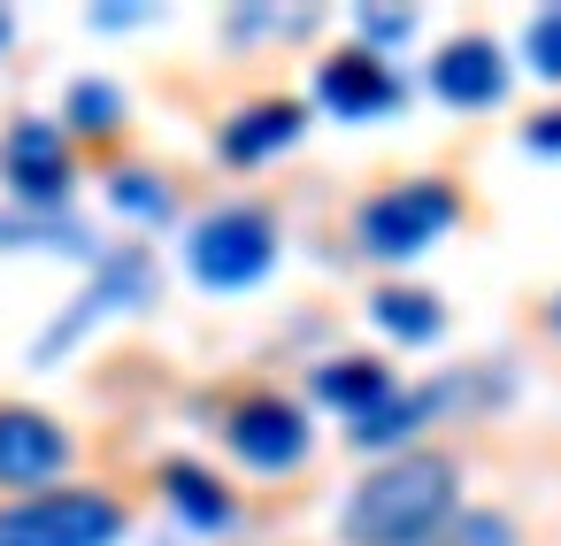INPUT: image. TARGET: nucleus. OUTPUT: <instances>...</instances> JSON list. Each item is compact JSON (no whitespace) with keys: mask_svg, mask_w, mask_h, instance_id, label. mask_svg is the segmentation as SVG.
<instances>
[{"mask_svg":"<svg viewBox=\"0 0 561 546\" xmlns=\"http://www.w3.org/2000/svg\"><path fill=\"white\" fill-rule=\"evenodd\" d=\"M385 393H400V385H392V369H385L377 354H331V362L316 369V400L346 408V423H354L362 408H377Z\"/></svg>","mask_w":561,"mask_h":546,"instance_id":"13","label":"nucleus"},{"mask_svg":"<svg viewBox=\"0 0 561 546\" xmlns=\"http://www.w3.org/2000/svg\"><path fill=\"white\" fill-rule=\"evenodd\" d=\"M369 316H377V331H392V339H408V346H423V339L446 331V308H438L431 293H415V285H385V293L369 300Z\"/></svg>","mask_w":561,"mask_h":546,"instance_id":"16","label":"nucleus"},{"mask_svg":"<svg viewBox=\"0 0 561 546\" xmlns=\"http://www.w3.org/2000/svg\"><path fill=\"white\" fill-rule=\"evenodd\" d=\"M185 262H193V277H201L208 293H239V285L270 277V262H277V224H270V208H254V201L208 208V216L185 231Z\"/></svg>","mask_w":561,"mask_h":546,"instance_id":"3","label":"nucleus"},{"mask_svg":"<svg viewBox=\"0 0 561 546\" xmlns=\"http://www.w3.org/2000/svg\"><path fill=\"white\" fill-rule=\"evenodd\" d=\"M431 93L454 101V109H492V101L507 93V55H500L484 32H461V39H446L438 62H431Z\"/></svg>","mask_w":561,"mask_h":546,"instance_id":"10","label":"nucleus"},{"mask_svg":"<svg viewBox=\"0 0 561 546\" xmlns=\"http://www.w3.org/2000/svg\"><path fill=\"white\" fill-rule=\"evenodd\" d=\"M70 469V431L39 408H0V485H47Z\"/></svg>","mask_w":561,"mask_h":546,"instance_id":"9","label":"nucleus"},{"mask_svg":"<svg viewBox=\"0 0 561 546\" xmlns=\"http://www.w3.org/2000/svg\"><path fill=\"white\" fill-rule=\"evenodd\" d=\"M0 47H9V16H0Z\"/></svg>","mask_w":561,"mask_h":546,"instance_id":"24","label":"nucleus"},{"mask_svg":"<svg viewBox=\"0 0 561 546\" xmlns=\"http://www.w3.org/2000/svg\"><path fill=\"white\" fill-rule=\"evenodd\" d=\"M523 62L561 86V9H538V16L523 24Z\"/></svg>","mask_w":561,"mask_h":546,"instance_id":"20","label":"nucleus"},{"mask_svg":"<svg viewBox=\"0 0 561 546\" xmlns=\"http://www.w3.org/2000/svg\"><path fill=\"white\" fill-rule=\"evenodd\" d=\"M108 201H116L124 216H147V224L170 216V185H162L154 170H116V178H108Z\"/></svg>","mask_w":561,"mask_h":546,"instance_id":"18","label":"nucleus"},{"mask_svg":"<svg viewBox=\"0 0 561 546\" xmlns=\"http://www.w3.org/2000/svg\"><path fill=\"white\" fill-rule=\"evenodd\" d=\"M523 147H530V155H561V109H538V116L523 124Z\"/></svg>","mask_w":561,"mask_h":546,"instance_id":"22","label":"nucleus"},{"mask_svg":"<svg viewBox=\"0 0 561 546\" xmlns=\"http://www.w3.org/2000/svg\"><path fill=\"white\" fill-rule=\"evenodd\" d=\"M431 546H515V523H507L500 508H469V515H454Z\"/></svg>","mask_w":561,"mask_h":546,"instance_id":"19","label":"nucleus"},{"mask_svg":"<svg viewBox=\"0 0 561 546\" xmlns=\"http://www.w3.org/2000/svg\"><path fill=\"white\" fill-rule=\"evenodd\" d=\"M147 293H154V262H147V247H108V254L93 262V285H85V293H78V300H70V308H62V316L39 331V346H32V354H39V362L70 354V346H78V339H85L101 316L139 308Z\"/></svg>","mask_w":561,"mask_h":546,"instance_id":"5","label":"nucleus"},{"mask_svg":"<svg viewBox=\"0 0 561 546\" xmlns=\"http://www.w3.org/2000/svg\"><path fill=\"white\" fill-rule=\"evenodd\" d=\"M0 247H55V254H85L101 262L108 247H93V231L62 208H0Z\"/></svg>","mask_w":561,"mask_h":546,"instance_id":"14","label":"nucleus"},{"mask_svg":"<svg viewBox=\"0 0 561 546\" xmlns=\"http://www.w3.org/2000/svg\"><path fill=\"white\" fill-rule=\"evenodd\" d=\"M62 116H70L85 139H108V132L124 124V86H108V78H78L70 101H62Z\"/></svg>","mask_w":561,"mask_h":546,"instance_id":"17","label":"nucleus"},{"mask_svg":"<svg viewBox=\"0 0 561 546\" xmlns=\"http://www.w3.org/2000/svg\"><path fill=\"white\" fill-rule=\"evenodd\" d=\"M162 492H170V508L185 515V523H201V531H224L239 508H231V492H224V477H208L201 462H162Z\"/></svg>","mask_w":561,"mask_h":546,"instance_id":"15","label":"nucleus"},{"mask_svg":"<svg viewBox=\"0 0 561 546\" xmlns=\"http://www.w3.org/2000/svg\"><path fill=\"white\" fill-rule=\"evenodd\" d=\"M0 178H9L16 208H62L70 201V139L62 124H9V139H0Z\"/></svg>","mask_w":561,"mask_h":546,"instance_id":"8","label":"nucleus"},{"mask_svg":"<svg viewBox=\"0 0 561 546\" xmlns=\"http://www.w3.org/2000/svg\"><path fill=\"white\" fill-rule=\"evenodd\" d=\"M300 132H308V109H300V101H285V93H270V101H247V109L216 132V155H224L231 170H254V162L285 155Z\"/></svg>","mask_w":561,"mask_h":546,"instance_id":"11","label":"nucleus"},{"mask_svg":"<svg viewBox=\"0 0 561 546\" xmlns=\"http://www.w3.org/2000/svg\"><path fill=\"white\" fill-rule=\"evenodd\" d=\"M124 538V500L93 485H55L0 508V546H116Z\"/></svg>","mask_w":561,"mask_h":546,"instance_id":"4","label":"nucleus"},{"mask_svg":"<svg viewBox=\"0 0 561 546\" xmlns=\"http://www.w3.org/2000/svg\"><path fill=\"white\" fill-rule=\"evenodd\" d=\"M546 323H553V331H561V300H553V308H546Z\"/></svg>","mask_w":561,"mask_h":546,"instance_id":"23","label":"nucleus"},{"mask_svg":"<svg viewBox=\"0 0 561 546\" xmlns=\"http://www.w3.org/2000/svg\"><path fill=\"white\" fill-rule=\"evenodd\" d=\"M438 400H446V385H438V393H385L377 408H362V416L346 423V439H354V446H369V454H385V446H400V454H408V439L431 423V408H438Z\"/></svg>","mask_w":561,"mask_h":546,"instance_id":"12","label":"nucleus"},{"mask_svg":"<svg viewBox=\"0 0 561 546\" xmlns=\"http://www.w3.org/2000/svg\"><path fill=\"white\" fill-rule=\"evenodd\" d=\"M316 101L346 124H369V116H392L408 101V78L377 55V47H339L316 62Z\"/></svg>","mask_w":561,"mask_h":546,"instance_id":"7","label":"nucleus"},{"mask_svg":"<svg viewBox=\"0 0 561 546\" xmlns=\"http://www.w3.org/2000/svg\"><path fill=\"white\" fill-rule=\"evenodd\" d=\"M224 446H231L247 469H262V477L300 469V462H308V416H300V400H285V393H247V400H231V416H224Z\"/></svg>","mask_w":561,"mask_h":546,"instance_id":"6","label":"nucleus"},{"mask_svg":"<svg viewBox=\"0 0 561 546\" xmlns=\"http://www.w3.org/2000/svg\"><path fill=\"white\" fill-rule=\"evenodd\" d=\"M454 216H461V193H454L446 178H400V185H385V193L362 201L354 239H362V254H377V262H408V254H423L438 231H454Z\"/></svg>","mask_w":561,"mask_h":546,"instance_id":"2","label":"nucleus"},{"mask_svg":"<svg viewBox=\"0 0 561 546\" xmlns=\"http://www.w3.org/2000/svg\"><path fill=\"white\" fill-rule=\"evenodd\" d=\"M454 492H461V462L454 454H431V446H408V454L377 462L346 492L339 531H346V546H431L461 515Z\"/></svg>","mask_w":561,"mask_h":546,"instance_id":"1","label":"nucleus"},{"mask_svg":"<svg viewBox=\"0 0 561 546\" xmlns=\"http://www.w3.org/2000/svg\"><path fill=\"white\" fill-rule=\"evenodd\" d=\"M354 32H362V39H408V32H415V16H408V9H362V16H354Z\"/></svg>","mask_w":561,"mask_h":546,"instance_id":"21","label":"nucleus"}]
</instances>
